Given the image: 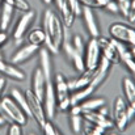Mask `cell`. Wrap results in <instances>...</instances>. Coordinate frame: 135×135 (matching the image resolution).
Wrapping results in <instances>:
<instances>
[{"label":"cell","mask_w":135,"mask_h":135,"mask_svg":"<svg viewBox=\"0 0 135 135\" xmlns=\"http://www.w3.org/2000/svg\"><path fill=\"white\" fill-rule=\"evenodd\" d=\"M44 30L46 34L45 47L54 55L59 54L64 41V29L62 20L50 9H46L42 16Z\"/></svg>","instance_id":"6da1fadb"},{"label":"cell","mask_w":135,"mask_h":135,"mask_svg":"<svg viewBox=\"0 0 135 135\" xmlns=\"http://www.w3.org/2000/svg\"><path fill=\"white\" fill-rule=\"evenodd\" d=\"M0 115L9 125L15 123L22 127L28 123V114L17 105V102L11 96L0 98Z\"/></svg>","instance_id":"7a4b0ae2"},{"label":"cell","mask_w":135,"mask_h":135,"mask_svg":"<svg viewBox=\"0 0 135 135\" xmlns=\"http://www.w3.org/2000/svg\"><path fill=\"white\" fill-rule=\"evenodd\" d=\"M54 88L58 101V109L60 112H67L71 108V90L67 79L63 74H56L54 78Z\"/></svg>","instance_id":"3957f363"},{"label":"cell","mask_w":135,"mask_h":135,"mask_svg":"<svg viewBox=\"0 0 135 135\" xmlns=\"http://www.w3.org/2000/svg\"><path fill=\"white\" fill-rule=\"evenodd\" d=\"M25 97H26L28 106H29V115L34 118V121L38 123V126H40L41 130H42L44 125H45L46 121H47L42 100L38 98L32 89H28L25 92Z\"/></svg>","instance_id":"277c9868"},{"label":"cell","mask_w":135,"mask_h":135,"mask_svg":"<svg viewBox=\"0 0 135 135\" xmlns=\"http://www.w3.org/2000/svg\"><path fill=\"white\" fill-rule=\"evenodd\" d=\"M109 34L115 41L135 46V29L130 25L122 22H114L109 26Z\"/></svg>","instance_id":"5b68a950"},{"label":"cell","mask_w":135,"mask_h":135,"mask_svg":"<svg viewBox=\"0 0 135 135\" xmlns=\"http://www.w3.org/2000/svg\"><path fill=\"white\" fill-rule=\"evenodd\" d=\"M113 122L114 126H117V129L119 131L126 130L127 125H129V117H127V104L125 102V100L122 97H117L113 101Z\"/></svg>","instance_id":"8992f818"},{"label":"cell","mask_w":135,"mask_h":135,"mask_svg":"<svg viewBox=\"0 0 135 135\" xmlns=\"http://www.w3.org/2000/svg\"><path fill=\"white\" fill-rule=\"evenodd\" d=\"M101 56H102V54H101V49L98 45V40L90 37V40L85 46V60H84L85 70L94 71L96 67L98 66Z\"/></svg>","instance_id":"52a82bcc"},{"label":"cell","mask_w":135,"mask_h":135,"mask_svg":"<svg viewBox=\"0 0 135 135\" xmlns=\"http://www.w3.org/2000/svg\"><path fill=\"white\" fill-rule=\"evenodd\" d=\"M34 17H36V13H34V11H32V9L28 11V12L21 13V16L18 17L17 24H16L15 30H13V38H15V41H16L17 45H18L20 42H22L25 33L29 30L30 25H32L33 21H34Z\"/></svg>","instance_id":"ba28073f"},{"label":"cell","mask_w":135,"mask_h":135,"mask_svg":"<svg viewBox=\"0 0 135 135\" xmlns=\"http://www.w3.org/2000/svg\"><path fill=\"white\" fill-rule=\"evenodd\" d=\"M42 102H44V109H45L47 119H52L55 117L56 108H58V101H56V94H55V88H54L52 80L47 81L45 96H44Z\"/></svg>","instance_id":"9c48e42d"},{"label":"cell","mask_w":135,"mask_h":135,"mask_svg":"<svg viewBox=\"0 0 135 135\" xmlns=\"http://www.w3.org/2000/svg\"><path fill=\"white\" fill-rule=\"evenodd\" d=\"M62 49L64 51V54L67 55V58L70 59V62L72 63V66L75 67L76 71L79 72H83L85 70V66H84V58H83V54L79 52L71 44V41H67L66 37H64V41H63V45Z\"/></svg>","instance_id":"30bf717a"},{"label":"cell","mask_w":135,"mask_h":135,"mask_svg":"<svg viewBox=\"0 0 135 135\" xmlns=\"http://www.w3.org/2000/svg\"><path fill=\"white\" fill-rule=\"evenodd\" d=\"M110 68H112V63L105 56H101V59L98 62V66L93 71V79H92L90 85H93L94 88H98L106 80V78L110 72Z\"/></svg>","instance_id":"8fae6325"},{"label":"cell","mask_w":135,"mask_h":135,"mask_svg":"<svg viewBox=\"0 0 135 135\" xmlns=\"http://www.w3.org/2000/svg\"><path fill=\"white\" fill-rule=\"evenodd\" d=\"M98 45L101 49L102 56H105L112 64H118L121 62V58L118 55V51L113 44V40H108L105 37H98Z\"/></svg>","instance_id":"7c38bea8"},{"label":"cell","mask_w":135,"mask_h":135,"mask_svg":"<svg viewBox=\"0 0 135 135\" xmlns=\"http://www.w3.org/2000/svg\"><path fill=\"white\" fill-rule=\"evenodd\" d=\"M41 47L34 45H30V44H26V45L21 46L18 50H16V52L13 54V56L11 58V63L12 64H22L25 63L26 60H29L32 56H34L38 51H40Z\"/></svg>","instance_id":"4fadbf2b"},{"label":"cell","mask_w":135,"mask_h":135,"mask_svg":"<svg viewBox=\"0 0 135 135\" xmlns=\"http://www.w3.org/2000/svg\"><path fill=\"white\" fill-rule=\"evenodd\" d=\"M83 118L89 122L92 125H97L101 126L104 129H113L114 127V122L112 118H109L105 114H101L98 110H93V112H83Z\"/></svg>","instance_id":"5bb4252c"},{"label":"cell","mask_w":135,"mask_h":135,"mask_svg":"<svg viewBox=\"0 0 135 135\" xmlns=\"http://www.w3.org/2000/svg\"><path fill=\"white\" fill-rule=\"evenodd\" d=\"M81 16H83V21L87 26V30L89 32L90 37L92 38H98L100 37V26H98L97 17H96L93 9L88 8V7H83Z\"/></svg>","instance_id":"9a60e30c"},{"label":"cell","mask_w":135,"mask_h":135,"mask_svg":"<svg viewBox=\"0 0 135 135\" xmlns=\"http://www.w3.org/2000/svg\"><path fill=\"white\" fill-rule=\"evenodd\" d=\"M46 85H47V80H46L45 75L42 74L41 68L37 67L34 70V72H33V76H32V90L41 100H44Z\"/></svg>","instance_id":"2e32d148"},{"label":"cell","mask_w":135,"mask_h":135,"mask_svg":"<svg viewBox=\"0 0 135 135\" xmlns=\"http://www.w3.org/2000/svg\"><path fill=\"white\" fill-rule=\"evenodd\" d=\"M0 74H3L13 80H17V81H22L26 78L25 72L21 68H18L16 64L7 63L4 60H0Z\"/></svg>","instance_id":"e0dca14e"},{"label":"cell","mask_w":135,"mask_h":135,"mask_svg":"<svg viewBox=\"0 0 135 135\" xmlns=\"http://www.w3.org/2000/svg\"><path fill=\"white\" fill-rule=\"evenodd\" d=\"M40 68L42 71V74L45 75L46 80L51 81V75H52V63H51V56H50V51L46 47H41L40 51Z\"/></svg>","instance_id":"ac0fdd59"},{"label":"cell","mask_w":135,"mask_h":135,"mask_svg":"<svg viewBox=\"0 0 135 135\" xmlns=\"http://www.w3.org/2000/svg\"><path fill=\"white\" fill-rule=\"evenodd\" d=\"M92 79H93V71H89V70H84L83 72H80V75L68 81V87H70V90L71 92H75L78 89H81L87 85H90L92 83Z\"/></svg>","instance_id":"d6986e66"},{"label":"cell","mask_w":135,"mask_h":135,"mask_svg":"<svg viewBox=\"0 0 135 135\" xmlns=\"http://www.w3.org/2000/svg\"><path fill=\"white\" fill-rule=\"evenodd\" d=\"M122 89H123V96L126 98L127 105L135 109V81L131 78H123Z\"/></svg>","instance_id":"ffe728a7"},{"label":"cell","mask_w":135,"mask_h":135,"mask_svg":"<svg viewBox=\"0 0 135 135\" xmlns=\"http://www.w3.org/2000/svg\"><path fill=\"white\" fill-rule=\"evenodd\" d=\"M13 11L15 9L9 4H7V3L1 4V7H0V30L7 32V29L11 25L12 17H13Z\"/></svg>","instance_id":"44dd1931"},{"label":"cell","mask_w":135,"mask_h":135,"mask_svg":"<svg viewBox=\"0 0 135 135\" xmlns=\"http://www.w3.org/2000/svg\"><path fill=\"white\" fill-rule=\"evenodd\" d=\"M96 90L93 85H87L81 89H78L75 92H71V106L72 105H79L83 101H85L87 98H89L90 94Z\"/></svg>","instance_id":"7402d4cb"},{"label":"cell","mask_w":135,"mask_h":135,"mask_svg":"<svg viewBox=\"0 0 135 135\" xmlns=\"http://www.w3.org/2000/svg\"><path fill=\"white\" fill-rule=\"evenodd\" d=\"M26 40H28V44H30V45L42 47L46 42L45 30H44L42 28H34V29H32V30L28 33Z\"/></svg>","instance_id":"603a6c76"},{"label":"cell","mask_w":135,"mask_h":135,"mask_svg":"<svg viewBox=\"0 0 135 135\" xmlns=\"http://www.w3.org/2000/svg\"><path fill=\"white\" fill-rule=\"evenodd\" d=\"M9 94H11V97L17 102V105L28 114V117H30V115H29V106H28V101H26L25 93H22L21 90L17 89V88H12Z\"/></svg>","instance_id":"cb8c5ba5"},{"label":"cell","mask_w":135,"mask_h":135,"mask_svg":"<svg viewBox=\"0 0 135 135\" xmlns=\"http://www.w3.org/2000/svg\"><path fill=\"white\" fill-rule=\"evenodd\" d=\"M59 11H60V16H62L64 28H71V26L74 25V22H75V18H76L75 13L70 9V7H68L67 3H64L63 7H62Z\"/></svg>","instance_id":"d4e9b609"},{"label":"cell","mask_w":135,"mask_h":135,"mask_svg":"<svg viewBox=\"0 0 135 135\" xmlns=\"http://www.w3.org/2000/svg\"><path fill=\"white\" fill-rule=\"evenodd\" d=\"M105 105V100L98 97V98H87L85 101H83L80 104L83 112H93V110H98L101 106Z\"/></svg>","instance_id":"484cf974"},{"label":"cell","mask_w":135,"mask_h":135,"mask_svg":"<svg viewBox=\"0 0 135 135\" xmlns=\"http://www.w3.org/2000/svg\"><path fill=\"white\" fill-rule=\"evenodd\" d=\"M112 40H113V38H112ZM113 44L115 46V49H117V51H118V55H119V58H121L122 62H125V60L129 59V58H133V56H131V51H130V49L127 47L126 44H122V42L115 41V40H113Z\"/></svg>","instance_id":"4316f807"},{"label":"cell","mask_w":135,"mask_h":135,"mask_svg":"<svg viewBox=\"0 0 135 135\" xmlns=\"http://www.w3.org/2000/svg\"><path fill=\"white\" fill-rule=\"evenodd\" d=\"M83 121H84V118H83V114H80V115H72V114H70V125H71V130H72V133H75V134H80L81 133V130H83Z\"/></svg>","instance_id":"83f0119b"},{"label":"cell","mask_w":135,"mask_h":135,"mask_svg":"<svg viewBox=\"0 0 135 135\" xmlns=\"http://www.w3.org/2000/svg\"><path fill=\"white\" fill-rule=\"evenodd\" d=\"M4 3L9 4L13 9H17V11H20L21 13L28 12V11L32 9L28 0H4Z\"/></svg>","instance_id":"f1b7e54d"},{"label":"cell","mask_w":135,"mask_h":135,"mask_svg":"<svg viewBox=\"0 0 135 135\" xmlns=\"http://www.w3.org/2000/svg\"><path fill=\"white\" fill-rule=\"evenodd\" d=\"M84 129V135H106V129L97 126V125H88Z\"/></svg>","instance_id":"f546056e"},{"label":"cell","mask_w":135,"mask_h":135,"mask_svg":"<svg viewBox=\"0 0 135 135\" xmlns=\"http://www.w3.org/2000/svg\"><path fill=\"white\" fill-rule=\"evenodd\" d=\"M80 4L83 7H88V8H105V5L108 4L109 0H79Z\"/></svg>","instance_id":"4dcf8cb0"},{"label":"cell","mask_w":135,"mask_h":135,"mask_svg":"<svg viewBox=\"0 0 135 135\" xmlns=\"http://www.w3.org/2000/svg\"><path fill=\"white\" fill-rule=\"evenodd\" d=\"M115 1L118 4V8H119V12L122 13V16L127 17L130 8H131V0H115Z\"/></svg>","instance_id":"1f68e13d"},{"label":"cell","mask_w":135,"mask_h":135,"mask_svg":"<svg viewBox=\"0 0 135 135\" xmlns=\"http://www.w3.org/2000/svg\"><path fill=\"white\" fill-rule=\"evenodd\" d=\"M71 44L72 46L79 51V52H84V41H83V38H81V36L80 34H75L74 37H72V40H71Z\"/></svg>","instance_id":"d6a6232c"},{"label":"cell","mask_w":135,"mask_h":135,"mask_svg":"<svg viewBox=\"0 0 135 135\" xmlns=\"http://www.w3.org/2000/svg\"><path fill=\"white\" fill-rule=\"evenodd\" d=\"M66 3L68 4L70 9L75 13V16H79L81 15V9H83V5L80 4L79 0H66Z\"/></svg>","instance_id":"836d02e7"},{"label":"cell","mask_w":135,"mask_h":135,"mask_svg":"<svg viewBox=\"0 0 135 135\" xmlns=\"http://www.w3.org/2000/svg\"><path fill=\"white\" fill-rule=\"evenodd\" d=\"M7 135H22V127L18 126V125H9V129H8V134Z\"/></svg>","instance_id":"e575fe53"},{"label":"cell","mask_w":135,"mask_h":135,"mask_svg":"<svg viewBox=\"0 0 135 135\" xmlns=\"http://www.w3.org/2000/svg\"><path fill=\"white\" fill-rule=\"evenodd\" d=\"M105 8L112 13H119V8H118V4H117L115 0H109L108 4L105 5Z\"/></svg>","instance_id":"d590c367"},{"label":"cell","mask_w":135,"mask_h":135,"mask_svg":"<svg viewBox=\"0 0 135 135\" xmlns=\"http://www.w3.org/2000/svg\"><path fill=\"white\" fill-rule=\"evenodd\" d=\"M123 63L126 64V67L131 71V74L135 76V59L134 58H129V59H126Z\"/></svg>","instance_id":"8d00e7d4"},{"label":"cell","mask_w":135,"mask_h":135,"mask_svg":"<svg viewBox=\"0 0 135 135\" xmlns=\"http://www.w3.org/2000/svg\"><path fill=\"white\" fill-rule=\"evenodd\" d=\"M68 110H70V114H72V115H80V114H83V109H81L80 104L79 105H72Z\"/></svg>","instance_id":"74e56055"},{"label":"cell","mask_w":135,"mask_h":135,"mask_svg":"<svg viewBox=\"0 0 135 135\" xmlns=\"http://www.w3.org/2000/svg\"><path fill=\"white\" fill-rule=\"evenodd\" d=\"M7 41H8V33L4 32V30H0V47L4 45Z\"/></svg>","instance_id":"f35d334b"},{"label":"cell","mask_w":135,"mask_h":135,"mask_svg":"<svg viewBox=\"0 0 135 135\" xmlns=\"http://www.w3.org/2000/svg\"><path fill=\"white\" fill-rule=\"evenodd\" d=\"M127 117H129V121H131L135 117V109L131 108V106H129V105H127Z\"/></svg>","instance_id":"ab89813d"},{"label":"cell","mask_w":135,"mask_h":135,"mask_svg":"<svg viewBox=\"0 0 135 135\" xmlns=\"http://www.w3.org/2000/svg\"><path fill=\"white\" fill-rule=\"evenodd\" d=\"M5 79L4 78H0V98H1V94H3V90L5 88Z\"/></svg>","instance_id":"60d3db41"},{"label":"cell","mask_w":135,"mask_h":135,"mask_svg":"<svg viewBox=\"0 0 135 135\" xmlns=\"http://www.w3.org/2000/svg\"><path fill=\"white\" fill-rule=\"evenodd\" d=\"M54 3H55L56 8H58V9H60V8L63 7V4L66 3V0H54Z\"/></svg>","instance_id":"b9f144b4"},{"label":"cell","mask_w":135,"mask_h":135,"mask_svg":"<svg viewBox=\"0 0 135 135\" xmlns=\"http://www.w3.org/2000/svg\"><path fill=\"white\" fill-rule=\"evenodd\" d=\"M5 125H7V121H5V119L0 115V127H3V126H5Z\"/></svg>","instance_id":"7bdbcfd3"},{"label":"cell","mask_w":135,"mask_h":135,"mask_svg":"<svg viewBox=\"0 0 135 135\" xmlns=\"http://www.w3.org/2000/svg\"><path fill=\"white\" fill-rule=\"evenodd\" d=\"M130 51H131V56L135 59V46H131V49H130Z\"/></svg>","instance_id":"ee69618b"},{"label":"cell","mask_w":135,"mask_h":135,"mask_svg":"<svg viewBox=\"0 0 135 135\" xmlns=\"http://www.w3.org/2000/svg\"><path fill=\"white\" fill-rule=\"evenodd\" d=\"M42 3H44V4H46V5H50V4L52 3V0H42Z\"/></svg>","instance_id":"f6af8a7d"},{"label":"cell","mask_w":135,"mask_h":135,"mask_svg":"<svg viewBox=\"0 0 135 135\" xmlns=\"http://www.w3.org/2000/svg\"><path fill=\"white\" fill-rule=\"evenodd\" d=\"M130 9L135 11V0H131V8H130Z\"/></svg>","instance_id":"bcb514c9"},{"label":"cell","mask_w":135,"mask_h":135,"mask_svg":"<svg viewBox=\"0 0 135 135\" xmlns=\"http://www.w3.org/2000/svg\"><path fill=\"white\" fill-rule=\"evenodd\" d=\"M0 60H3V54H1V50H0Z\"/></svg>","instance_id":"7dc6e473"},{"label":"cell","mask_w":135,"mask_h":135,"mask_svg":"<svg viewBox=\"0 0 135 135\" xmlns=\"http://www.w3.org/2000/svg\"><path fill=\"white\" fill-rule=\"evenodd\" d=\"M56 135H62V134H60V131H59V130L56 131Z\"/></svg>","instance_id":"c3c4849f"},{"label":"cell","mask_w":135,"mask_h":135,"mask_svg":"<svg viewBox=\"0 0 135 135\" xmlns=\"http://www.w3.org/2000/svg\"><path fill=\"white\" fill-rule=\"evenodd\" d=\"M4 3V0H0V7H1V4Z\"/></svg>","instance_id":"681fc988"},{"label":"cell","mask_w":135,"mask_h":135,"mask_svg":"<svg viewBox=\"0 0 135 135\" xmlns=\"http://www.w3.org/2000/svg\"><path fill=\"white\" fill-rule=\"evenodd\" d=\"M29 135H36V134H29Z\"/></svg>","instance_id":"f907efd6"}]
</instances>
